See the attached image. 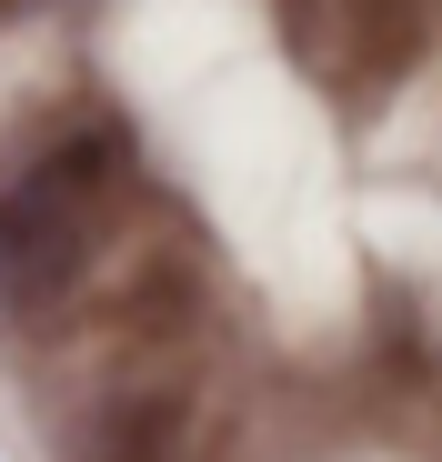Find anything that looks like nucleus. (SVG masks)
<instances>
[{"label": "nucleus", "instance_id": "1", "mask_svg": "<svg viewBox=\"0 0 442 462\" xmlns=\"http://www.w3.org/2000/svg\"><path fill=\"white\" fill-rule=\"evenodd\" d=\"M121 171H131V131L121 121H81V131L41 141L0 181V301L41 312V301H60L91 272L101 221L121 201Z\"/></svg>", "mask_w": 442, "mask_h": 462}, {"label": "nucleus", "instance_id": "2", "mask_svg": "<svg viewBox=\"0 0 442 462\" xmlns=\"http://www.w3.org/2000/svg\"><path fill=\"white\" fill-rule=\"evenodd\" d=\"M432 31H442V0H291L302 60L332 70L342 91H392L432 51Z\"/></svg>", "mask_w": 442, "mask_h": 462}, {"label": "nucleus", "instance_id": "3", "mask_svg": "<svg viewBox=\"0 0 442 462\" xmlns=\"http://www.w3.org/2000/svg\"><path fill=\"white\" fill-rule=\"evenodd\" d=\"M101 462H181V422H171V402H141V412L111 432Z\"/></svg>", "mask_w": 442, "mask_h": 462}, {"label": "nucleus", "instance_id": "4", "mask_svg": "<svg viewBox=\"0 0 442 462\" xmlns=\"http://www.w3.org/2000/svg\"><path fill=\"white\" fill-rule=\"evenodd\" d=\"M21 11H41V0H0V21H21Z\"/></svg>", "mask_w": 442, "mask_h": 462}]
</instances>
